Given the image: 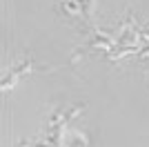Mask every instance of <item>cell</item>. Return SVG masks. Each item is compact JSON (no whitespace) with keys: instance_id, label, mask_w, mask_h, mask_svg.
Listing matches in <instances>:
<instances>
[{"instance_id":"7","label":"cell","mask_w":149,"mask_h":147,"mask_svg":"<svg viewBox=\"0 0 149 147\" xmlns=\"http://www.w3.org/2000/svg\"><path fill=\"white\" fill-rule=\"evenodd\" d=\"M145 38H147V40H149V24H147V27H145Z\"/></svg>"},{"instance_id":"3","label":"cell","mask_w":149,"mask_h":147,"mask_svg":"<svg viewBox=\"0 0 149 147\" xmlns=\"http://www.w3.org/2000/svg\"><path fill=\"white\" fill-rule=\"evenodd\" d=\"M31 67H33L31 58H25V60H22V62H18V65H16V67H13L11 71L16 74V76H22V74H29V71H31Z\"/></svg>"},{"instance_id":"1","label":"cell","mask_w":149,"mask_h":147,"mask_svg":"<svg viewBox=\"0 0 149 147\" xmlns=\"http://www.w3.org/2000/svg\"><path fill=\"white\" fill-rule=\"evenodd\" d=\"M91 49H105V51H111V49H113V40H109L105 34H96L91 40H87V43H85L74 56H71V62H76L78 58H80V54H85V51H91Z\"/></svg>"},{"instance_id":"2","label":"cell","mask_w":149,"mask_h":147,"mask_svg":"<svg viewBox=\"0 0 149 147\" xmlns=\"http://www.w3.org/2000/svg\"><path fill=\"white\" fill-rule=\"evenodd\" d=\"M65 145H67V147H85V145H87V138H85V134H80V132H74Z\"/></svg>"},{"instance_id":"5","label":"cell","mask_w":149,"mask_h":147,"mask_svg":"<svg viewBox=\"0 0 149 147\" xmlns=\"http://www.w3.org/2000/svg\"><path fill=\"white\" fill-rule=\"evenodd\" d=\"M18 78H20V76H16L13 71H9V76H7V78L2 80V92H7V89H11V87L16 85V83H18Z\"/></svg>"},{"instance_id":"6","label":"cell","mask_w":149,"mask_h":147,"mask_svg":"<svg viewBox=\"0 0 149 147\" xmlns=\"http://www.w3.org/2000/svg\"><path fill=\"white\" fill-rule=\"evenodd\" d=\"M140 56H143V58H147V60H149V47H147V49H143V51H140Z\"/></svg>"},{"instance_id":"4","label":"cell","mask_w":149,"mask_h":147,"mask_svg":"<svg viewBox=\"0 0 149 147\" xmlns=\"http://www.w3.org/2000/svg\"><path fill=\"white\" fill-rule=\"evenodd\" d=\"M78 2H80V9H82V13H85V18L91 20V16H93V0H78Z\"/></svg>"}]
</instances>
